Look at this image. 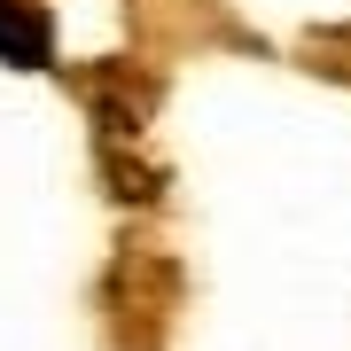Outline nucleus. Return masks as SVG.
<instances>
[{
    "label": "nucleus",
    "instance_id": "nucleus-1",
    "mask_svg": "<svg viewBox=\"0 0 351 351\" xmlns=\"http://www.w3.org/2000/svg\"><path fill=\"white\" fill-rule=\"evenodd\" d=\"M47 55H55L47 16H39L32 0H0V63H16V71H47Z\"/></svg>",
    "mask_w": 351,
    "mask_h": 351
}]
</instances>
